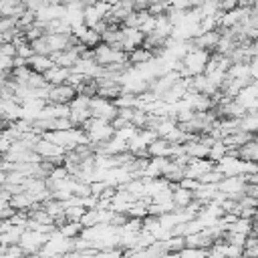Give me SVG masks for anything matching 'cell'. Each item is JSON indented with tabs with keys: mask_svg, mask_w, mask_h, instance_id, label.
<instances>
[{
	"mask_svg": "<svg viewBox=\"0 0 258 258\" xmlns=\"http://www.w3.org/2000/svg\"><path fill=\"white\" fill-rule=\"evenodd\" d=\"M71 69H64V67H52V69H48L46 73H44V79H46V83L50 85V87H56V85H64L67 81H69V77H71Z\"/></svg>",
	"mask_w": 258,
	"mask_h": 258,
	"instance_id": "cell-7",
	"label": "cell"
},
{
	"mask_svg": "<svg viewBox=\"0 0 258 258\" xmlns=\"http://www.w3.org/2000/svg\"><path fill=\"white\" fill-rule=\"evenodd\" d=\"M30 44H32V50H34V54H46V56H50V54H52V52H50V48H48L46 36H42V38H38V40L30 42Z\"/></svg>",
	"mask_w": 258,
	"mask_h": 258,
	"instance_id": "cell-17",
	"label": "cell"
},
{
	"mask_svg": "<svg viewBox=\"0 0 258 258\" xmlns=\"http://www.w3.org/2000/svg\"><path fill=\"white\" fill-rule=\"evenodd\" d=\"M0 54H2V56H10V58H14V56H16V46H14L12 42L2 44V46H0Z\"/></svg>",
	"mask_w": 258,
	"mask_h": 258,
	"instance_id": "cell-18",
	"label": "cell"
},
{
	"mask_svg": "<svg viewBox=\"0 0 258 258\" xmlns=\"http://www.w3.org/2000/svg\"><path fill=\"white\" fill-rule=\"evenodd\" d=\"M238 157L244 161H250V163H258V143L252 139L246 145H242L238 149Z\"/></svg>",
	"mask_w": 258,
	"mask_h": 258,
	"instance_id": "cell-14",
	"label": "cell"
},
{
	"mask_svg": "<svg viewBox=\"0 0 258 258\" xmlns=\"http://www.w3.org/2000/svg\"><path fill=\"white\" fill-rule=\"evenodd\" d=\"M89 111H91V117L103 119V121H109V123H113V119H115L117 113H119V109L115 107L113 101H107V99H101V97H93V99H91Z\"/></svg>",
	"mask_w": 258,
	"mask_h": 258,
	"instance_id": "cell-2",
	"label": "cell"
},
{
	"mask_svg": "<svg viewBox=\"0 0 258 258\" xmlns=\"http://www.w3.org/2000/svg\"><path fill=\"white\" fill-rule=\"evenodd\" d=\"M26 12L22 2H0V18H14L18 20Z\"/></svg>",
	"mask_w": 258,
	"mask_h": 258,
	"instance_id": "cell-8",
	"label": "cell"
},
{
	"mask_svg": "<svg viewBox=\"0 0 258 258\" xmlns=\"http://www.w3.org/2000/svg\"><path fill=\"white\" fill-rule=\"evenodd\" d=\"M56 230H58L64 238H69V240H77V238H81L85 226H83L81 222H62V224L56 226Z\"/></svg>",
	"mask_w": 258,
	"mask_h": 258,
	"instance_id": "cell-11",
	"label": "cell"
},
{
	"mask_svg": "<svg viewBox=\"0 0 258 258\" xmlns=\"http://www.w3.org/2000/svg\"><path fill=\"white\" fill-rule=\"evenodd\" d=\"M0 185H6V173L0 171Z\"/></svg>",
	"mask_w": 258,
	"mask_h": 258,
	"instance_id": "cell-20",
	"label": "cell"
},
{
	"mask_svg": "<svg viewBox=\"0 0 258 258\" xmlns=\"http://www.w3.org/2000/svg\"><path fill=\"white\" fill-rule=\"evenodd\" d=\"M248 67H250V77H252V81L258 83V56H252L250 62H248Z\"/></svg>",
	"mask_w": 258,
	"mask_h": 258,
	"instance_id": "cell-19",
	"label": "cell"
},
{
	"mask_svg": "<svg viewBox=\"0 0 258 258\" xmlns=\"http://www.w3.org/2000/svg\"><path fill=\"white\" fill-rule=\"evenodd\" d=\"M4 139V123H0V141Z\"/></svg>",
	"mask_w": 258,
	"mask_h": 258,
	"instance_id": "cell-21",
	"label": "cell"
},
{
	"mask_svg": "<svg viewBox=\"0 0 258 258\" xmlns=\"http://www.w3.org/2000/svg\"><path fill=\"white\" fill-rule=\"evenodd\" d=\"M75 97H77V89L64 83V85H56V87L48 89L46 103H50V105H69Z\"/></svg>",
	"mask_w": 258,
	"mask_h": 258,
	"instance_id": "cell-5",
	"label": "cell"
},
{
	"mask_svg": "<svg viewBox=\"0 0 258 258\" xmlns=\"http://www.w3.org/2000/svg\"><path fill=\"white\" fill-rule=\"evenodd\" d=\"M83 131L87 133L89 143H91L93 147H95V145H101V143H107L109 139L115 137V129H113V125H111L109 121L95 119V117H91V119L85 123Z\"/></svg>",
	"mask_w": 258,
	"mask_h": 258,
	"instance_id": "cell-1",
	"label": "cell"
},
{
	"mask_svg": "<svg viewBox=\"0 0 258 258\" xmlns=\"http://www.w3.org/2000/svg\"><path fill=\"white\" fill-rule=\"evenodd\" d=\"M171 189H173V204H175V208L177 210H183V208H187L191 202H194V194L191 191H187V189H183V187H179L177 183H171Z\"/></svg>",
	"mask_w": 258,
	"mask_h": 258,
	"instance_id": "cell-9",
	"label": "cell"
},
{
	"mask_svg": "<svg viewBox=\"0 0 258 258\" xmlns=\"http://www.w3.org/2000/svg\"><path fill=\"white\" fill-rule=\"evenodd\" d=\"M127 56H129V64H131V67H141V64H147L149 60H153V58H155V54H153L151 50H147L145 46L135 48V50H133V52H129Z\"/></svg>",
	"mask_w": 258,
	"mask_h": 258,
	"instance_id": "cell-10",
	"label": "cell"
},
{
	"mask_svg": "<svg viewBox=\"0 0 258 258\" xmlns=\"http://www.w3.org/2000/svg\"><path fill=\"white\" fill-rule=\"evenodd\" d=\"M240 131L250 135L258 133V111H246V115L240 119Z\"/></svg>",
	"mask_w": 258,
	"mask_h": 258,
	"instance_id": "cell-13",
	"label": "cell"
},
{
	"mask_svg": "<svg viewBox=\"0 0 258 258\" xmlns=\"http://www.w3.org/2000/svg\"><path fill=\"white\" fill-rule=\"evenodd\" d=\"M143 40H145V34L139 32L137 28L121 26V42H119V50H123L125 54H129V52H133L135 48L143 46Z\"/></svg>",
	"mask_w": 258,
	"mask_h": 258,
	"instance_id": "cell-4",
	"label": "cell"
},
{
	"mask_svg": "<svg viewBox=\"0 0 258 258\" xmlns=\"http://www.w3.org/2000/svg\"><path fill=\"white\" fill-rule=\"evenodd\" d=\"M46 240H48V236H44V234H40V232L24 230L22 236H20L18 246L22 248V252H24L26 256H34V254H38V252L42 250V246L46 244Z\"/></svg>",
	"mask_w": 258,
	"mask_h": 258,
	"instance_id": "cell-3",
	"label": "cell"
},
{
	"mask_svg": "<svg viewBox=\"0 0 258 258\" xmlns=\"http://www.w3.org/2000/svg\"><path fill=\"white\" fill-rule=\"evenodd\" d=\"M216 167V163H212L210 159H191L185 167V177L189 179H200L202 175H206L208 171H212Z\"/></svg>",
	"mask_w": 258,
	"mask_h": 258,
	"instance_id": "cell-6",
	"label": "cell"
},
{
	"mask_svg": "<svg viewBox=\"0 0 258 258\" xmlns=\"http://www.w3.org/2000/svg\"><path fill=\"white\" fill-rule=\"evenodd\" d=\"M137 131H139V129H137V127H133V125L129 123V125H125V127L117 129V131H115V137H117V139H121V141H125V143H129V141L137 135Z\"/></svg>",
	"mask_w": 258,
	"mask_h": 258,
	"instance_id": "cell-16",
	"label": "cell"
},
{
	"mask_svg": "<svg viewBox=\"0 0 258 258\" xmlns=\"http://www.w3.org/2000/svg\"><path fill=\"white\" fill-rule=\"evenodd\" d=\"M28 67H30L34 73L44 75L48 69H52V67H54V62H52V58H50V56H46V54H34V56L28 60Z\"/></svg>",
	"mask_w": 258,
	"mask_h": 258,
	"instance_id": "cell-12",
	"label": "cell"
},
{
	"mask_svg": "<svg viewBox=\"0 0 258 258\" xmlns=\"http://www.w3.org/2000/svg\"><path fill=\"white\" fill-rule=\"evenodd\" d=\"M2 191H4V185H0V194H2Z\"/></svg>",
	"mask_w": 258,
	"mask_h": 258,
	"instance_id": "cell-22",
	"label": "cell"
},
{
	"mask_svg": "<svg viewBox=\"0 0 258 258\" xmlns=\"http://www.w3.org/2000/svg\"><path fill=\"white\" fill-rule=\"evenodd\" d=\"M113 103L117 109H137V97L129 93H121Z\"/></svg>",
	"mask_w": 258,
	"mask_h": 258,
	"instance_id": "cell-15",
	"label": "cell"
}]
</instances>
